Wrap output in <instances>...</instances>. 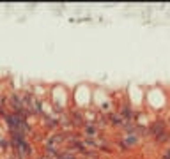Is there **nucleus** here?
Instances as JSON below:
<instances>
[{
	"label": "nucleus",
	"mask_w": 170,
	"mask_h": 159,
	"mask_svg": "<svg viewBox=\"0 0 170 159\" xmlns=\"http://www.w3.org/2000/svg\"><path fill=\"white\" fill-rule=\"evenodd\" d=\"M165 131H167V124H165V120H161V119L153 120V122L147 126V136H151V138H154V136H158V135H161V133H165Z\"/></svg>",
	"instance_id": "f257e3e1"
},
{
	"label": "nucleus",
	"mask_w": 170,
	"mask_h": 159,
	"mask_svg": "<svg viewBox=\"0 0 170 159\" xmlns=\"http://www.w3.org/2000/svg\"><path fill=\"white\" fill-rule=\"evenodd\" d=\"M4 122L7 124V127H9V129H20V127H21V124L25 122V119H21L18 113L9 112V113H5V117H4Z\"/></svg>",
	"instance_id": "f03ea898"
},
{
	"label": "nucleus",
	"mask_w": 170,
	"mask_h": 159,
	"mask_svg": "<svg viewBox=\"0 0 170 159\" xmlns=\"http://www.w3.org/2000/svg\"><path fill=\"white\" fill-rule=\"evenodd\" d=\"M69 115H71V122H73L75 129H80V127L83 129V126L87 124V120H85V113L80 112V110H71Z\"/></svg>",
	"instance_id": "7ed1b4c3"
},
{
	"label": "nucleus",
	"mask_w": 170,
	"mask_h": 159,
	"mask_svg": "<svg viewBox=\"0 0 170 159\" xmlns=\"http://www.w3.org/2000/svg\"><path fill=\"white\" fill-rule=\"evenodd\" d=\"M82 135H83V138L96 140V138L99 136V129H98V126H96L94 122H87V124L83 126V129H82Z\"/></svg>",
	"instance_id": "20e7f679"
},
{
	"label": "nucleus",
	"mask_w": 170,
	"mask_h": 159,
	"mask_svg": "<svg viewBox=\"0 0 170 159\" xmlns=\"http://www.w3.org/2000/svg\"><path fill=\"white\" fill-rule=\"evenodd\" d=\"M119 113H121V117H122L126 122H133V119H135V112H133V108L129 106V103H122Z\"/></svg>",
	"instance_id": "39448f33"
},
{
	"label": "nucleus",
	"mask_w": 170,
	"mask_h": 159,
	"mask_svg": "<svg viewBox=\"0 0 170 159\" xmlns=\"http://www.w3.org/2000/svg\"><path fill=\"white\" fill-rule=\"evenodd\" d=\"M106 119H108V124L114 126V127H122V124L126 122V120L121 117V113H117V112H110V113L106 115Z\"/></svg>",
	"instance_id": "423d86ee"
},
{
	"label": "nucleus",
	"mask_w": 170,
	"mask_h": 159,
	"mask_svg": "<svg viewBox=\"0 0 170 159\" xmlns=\"http://www.w3.org/2000/svg\"><path fill=\"white\" fill-rule=\"evenodd\" d=\"M43 124H44L50 131H55V129L60 127V117H48V115H44Z\"/></svg>",
	"instance_id": "0eeeda50"
},
{
	"label": "nucleus",
	"mask_w": 170,
	"mask_h": 159,
	"mask_svg": "<svg viewBox=\"0 0 170 159\" xmlns=\"http://www.w3.org/2000/svg\"><path fill=\"white\" fill-rule=\"evenodd\" d=\"M94 124L98 126V129H99V131H101V129H105L106 126H110V124H108L106 115H103L101 112H99V113H96V117H94Z\"/></svg>",
	"instance_id": "6e6552de"
},
{
	"label": "nucleus",
	"mask_w": 170,
	"mask_h": 159,
	"mask_svg": "<svg viewBox=\"0 0 170 159\" xmlns=\"http://www.w3.org/2000/svg\"><path fill=\"white\" fill-rule=\"evenodd\" d=\"M122 142L126 143V147H128V149H131V147H135V145L140 142V136H138V135H124Z\"/></svg>",
	"instance_id": "1a4fd4ad"
},
{
	"label": "nucleus",
	"mask_w": 170,
	"mask_h": 159,
	"mask_svg": "<svg viewBox=\"0 0 170 159\" xmlns=\"http://www.w3.org/2000/svg\"><path fill=\"white\" fill-rule=\"evenodd\" d=\"M153 140H154V142H156L158 145H165V143H169V142H170V131H169V129H167L165 133H161V135H158V136H154Z\"/></svg>",
	"instance_id": "9d476101"
},
{
	"label": "nucleus",
	"mask_w": 170,
	"mask_h": 159,
	"mask_svg": "<svg viewBox=\"0 0 170 159\" xmlns=\"http://www.w3.org/2000/svg\"><path fill=\"white\" fill-rule=\"evenodd\" d=\"M59 159H78L76 156H75V152L73 150H64L62 154H60V158Z\"/></svg>",
	"instance_id": "9b49d317"
},
{
	"label": "nucleus",
	"mask_w": 170,
	"mask_h": 159,
	"mask_svg": "<svg viewBox=\"0 0 170 159\" xmlns=\"http://www.w3.org/2000/svg\"><path fill=\"white\" fill-rule=\"evenodd\" d=\"M9 147H11V143H9V142H7V140H5V138L0 135V150L4 152V150H7Z\"/></svg>",
	"instance_id": "f8f14e48"
},
{
	"label": "nucleus",
	"mask_w": 170,
	"mask_h": 159,
	"mask_svg": "<svg viewBox=\"0 0 170 159\" xmlns=\"http://www.w3.org/2000/svg\"><path fill=\"white\" fill-rule=\"evenodd\" d=\"M161 159H170V149L165 150V154H163V158H161Z\"/></svg>",
	"instance_id": "ddd939ff"
},
{
	"label": "nucleus",
	"mask_w": 170,
	"mask_h": 159,
	"mask_svg": "<svg viewBox=\"0 0 170 159\" xmlns=\"http://www.w3.org/2000/svg\"><path fill=\"white\" fill-rule=\"evenodd\" d=\"M35 159H48L46 156H39V158H35Z\"/></svg>",
	"instance_id": "4468645a"
}]
</instances>
